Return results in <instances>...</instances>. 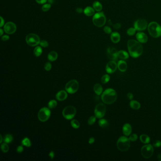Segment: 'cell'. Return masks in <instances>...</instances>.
<instances>
[{
	"mask_svg": "<svg viewBox=\"0 0 161 161\" xmlns=\"http://www.w3.org/2000/svg\"><path fill=\"white\" fill-rule=\"evenodd\" d=\"M58 58V54L55 51L51 52L48 55V59L51 62H54Z\"/></svg>",
	"mask_w": 161,
	"mask_h": 161,
	"instance_id": "7402d4cb",
	"label": "cell"
},
{
	"mask_svg": "<svg viewBox=\"0 0 161 161\" xmlns=\"http://www.w3.org/2000/svg\"><path fill=\"white\" fill-rule=\"evenodd\" d=\"M118 149L120 151L125 152L129 149L130 146L129 139L125 136H121L117 142Z\"/></svg>",
	"mask_w": 161,
	"mask_h": 161,
	"instance_id": "277c9868",
	"label": "cell"
},
{
	"mask_svg": "<svg viewBox=\"0 0 161 161\" xmlns=\"http://www.w3.org/2000/svg\"><path fill=\"white\" fill-rule=\"evenodd\" d=\"M51 116V111L47 107L41 108L38 112V118L39 120L42 122L47 121Z\"/></svg>",
	"mask_w": 161,
	"mask_h": 161,
	"instance_id": "9c48e42d",
	"label": "cell"
},
{
	"mask_svg": "<svg viewBox=\"0 0 161 161\" xmlns=\"http://www.w3.org/2000/svg\"><path fill=\"white\" fill-rule=\"evenodd\" d=\"M47 2L50 3V4H53L55 3V0H47Z\"/></svg>",
	"mask_w": 161,
	"mask_h": 161,
	"instance_id": "db71d44e",
	"label": "cell"
},
{
	"mask_svg": "<svg viewBox=\"0 0 161 161\" xmlns=\"http://www.w3.org/2000/svg\"><path fill=\"white\" fill-rule=\"evenodd\" d=\"M117 97L116 92L112 88H108L103 92L101 99L105 103L111 105L116 101Z\"/></svg>",
	"mask_w": 161,
	"mask_h": 161,
	"instance_id": "7a4b0ae2",
	"label": "cell"
},
{
	"mask_svg": "<svg viewBox=\"0 0 161 161\" xmlns=\"http://www.w3.org/2000/svg\"><path fill=\"white\" fill-rule=\"evenodd\" d=\"M148 31L150 35L154 38L161 36V26L156 22H151L148 25Z\"/></svg>",
	"mask_w": 161,
	"mask_h": 161,
	"instance_id": "3957f363",
	"label": "cell"
},
{
	"mask_svg": "<svg viewBox=\"0 0 161 161\" xmlns=\"http://www.w3.org/2000/svg\"><path fill=\"white\" fill-rule=\"evenodd\" d=\"M134 26L136 30L140 31L146 29L148 26V23L147 21L144 19H138L135 21Z\"/></svg>",
	"mask_w": 161,
	"mask_h": 161,
	"instance_id": "7c38bea8",
	"label": "cell"
},
{
	"mask_svg": "<svg viewBox=\"0 0 161 161\" xmlns=\"http://www.w3.org/2000/svg\"><path fill=\"white\" fill-rule=\"evenodd\" d=\"M113 28H114V29H120V27H121V24H120V23H119L115 24H114V25H113Z\"/></svg>",
	"mask_w": 161,
	"mask_h": 161,
	"instance_id": "f6af8a7d",
	"label": "cell"
},
{
	"mask_svg": "<svg viewBox=\"0 0 161 161\" xmlns=\"http://www.w3.org/2000/svg\"><path fill=\"white\" fill-rule=\"evenodd\" d=\"M40 45L42 47H47L49 45V44L47 41L45 40H41L40 42Z\"/></svg>",
	"mask_w": 161,
	"mask_h": 161,
	"instance_id": "60d3db41",
	"label": "cell"
},
{
	"mask_svg": "<svg viewBox=\"0 0 161 161\" xmlns=\"http://www.w3.org/2000/svg\"><path fill=\"white\" fill-rule=\"evenodd\" d=\"M118 57L121 59L126 60L129 58V54L126 51L120 50L118 52Z\"/></svg>",
	"mask_w": 161,
	"mask_h": 161,
	"instance_id": "cb8c5ba5",
	"label": "cell"
},
{
	"mask_svg": "<svg viewBox=\"0 0 161 161\" xmlns=\"http://www.w3.org/2000/svg\"><path fill=\"white\" fill-rule=\"evenodd\" d=\"M94 141H95L94 138H93V137H91L89 138L88 142H89V144H92L94 142Z\"/></svg>",
	"mask_w": 161,
	"mask_h": 161,
	"instance_id": "f907efd6",
	"label": "cell"
},
{
	"mask_svg": "<svg viewBox=\"0 0 161 161\" xmlns=\"http://www.w3.org/2000/svg\"><path fill=\"white\" fill-rule=\"evenodd\" d=\"M67 93L64 90L59 91L56 94V98L59 101H64L67 99Z\"/></svg>",
	"mask_w": 161,
	"mask_h": 161,
	"instance_id": "e0dca14e",
	"label": "cell"
},
{
	"mask_svg": "<svg viewBox=\"0 0 161 161\" xmlns=\"http://www.w3.org/2000/svg\"><path fill=\"white\" fill-rule=\"evenodd\" d=\"M94 90L97 95L100 96L102 93L103 90L102 86L99 84H95L94 87Z\"/></svg>",
	"mask_w": 161,
	"mask_h": 161,
	"instance_id": "603a6c76",
	"label": "cell"
},
{
	"mask_svg": "<svg viewBox=\"0 0 161 161\" xmlns=\"http://www.w3.org/2000/svg\"><path fill=\"white\" fill-rule=\"evenodd\" d=\"M16 29V25L12 22H7L4 26V30L8 34H12L14 33Z\"/></svg>",
	"mask_w": 161,
	"mask_h": 161,
	"instance_id": "5bb4252c",
	"label": "cell"
},
{
	"mask_svg": "<svg viewBox=\"0 0 161 161\" xmlns=\"http://www.w3.org/2000/svg\"><path fill=\"white\" fill-rule=\"evenodd\" d=\"M2 141H3V137L2 135H1V141H0V143H2Z\"/></svg>",
	"mask_w": 161,
	"mask_h": 161,
	"instance_id": "6f0895ef",
	"label": "cell"
},
{
	"mask_svg": "<svg viewBox=\"0 0 161 161\" xmlns=\"http://www.w3.org/2000/svg\"><path fill=\"white\" fill-rule=\"evenodd\" d=\"M129 105L132 109L134 110H138L140 108V103L135 100L131 101L129 102Z\"/></svg>",
	"mask_w": 161,
	"mask_h": 161,
	"instance_id": "d4e9b609",
	"label": "cell"
},
{
	"mask_svg": "<svg viewBox=\"0 0 161 161\" xmlns=\"http://www.w3.org/2000/svg\"><path fill=\"white\" fill-rule=\"evenodd\" d=\"M44 69L46 71H49L52 69V65L49 62H47L44 65Z\"/></svg>",
	"mask_w": 161,
	"mask_h": 161,
	"instance_id": "f35d334b",
	"label": "cell"
},
{
	"mask_svg": "<svg viewBox=\"0 0 161 161\" xmlns=\"http://www.w3.org/2000/svg\"><path fill=\"white\" fill-rule=\"evenodd\" d=\"M98 124L102 128H105L109 126L108 121L104 119H100L98 121Z\"/></svg>",
	"mask_w": 161,
	"mask_h": 161,
	"instance_id": "83f0119b",
	"label": "cell"
},
{
	"mask_svg": "<svg viewBox=\"0 0 161 161\" xmlns=\"http://www.w3.org/2000/svg\"><path fill=\"white\" fill-rule=\"evenodd\" d=\"M140 140L144 144H148L150 142V138L148 135L143 134L140 136Z\"/></svg>",
	"mask_w": 161,
	"mask_h": 161,
	"instance_id": "4316f807",
	"label": "cell"
},
{
	"mask_svg": "<svg viewBox=\"0 0 161 161\" xmlns=\"http://www.w3.org/2000/svg\"><path fill=\"white\" fill-rule=\"evenodd\" d=\"M136 38L141 43H146L148 40V37L144 33L138 32L136 35Z\"/></svg>",
	"mask_w": 161,
	"mask_h": 161,
	"instance_id": "2e32d148",
	"label": "cell"
},
{
	"mask_svg": "<svg viewBox=\"0 0 161 161\" xmlns=\"http://www.w3.org/2000/svg\"><path fill=\"white\" fill-rule=\"evenodd\" d=\"M0 32H1V35H1V36H2V35H3V30L2 29H0Z\"/></svg>",
	"mask_w": 161,
	"mask_h": 161,
	"instance_id": "9f6ffc18",
	"label": "cell"
},
{
	"mask_svg": "<svg viewBox=\"0 0 161 161\" xmlns=\"http://www.w3.org/2000/svg\"><path fill=\"white\" fill-rule=\"evenodd\" d=\"M71 125L74 129H78L80 127V123L77 120H73L71 121Z\"/></svg>",
	"mask_w": 161,
	"mask_h": 161,
	"instance_id": "e575fe53",
	"label": "cell"
},
{
	"mask_svg": "<svg viewBox=\"0 0 161 161\" xmlns=\"http://www.w3.org/2000/svg\"><path fill=\"white\" fill-rule=\"evenodd\" d=\"M51 8V4H44L42 7V10L44 12L48 11Z\"/></svg>",
	"mask_w": 161,
	"mask_h": 161,
	"instance_id": "8d00e7d4",
	"label": "cell"
},
{
	"mask_svg": "<svg viewBox=\"0 0 161 161\" xmlns=\"http://www.w3.org/2000/svg\"><path fill=\"white\" fill-rule=\"evenodd\" d=\"M96 118L97 117L94 116H92L90 117L88 120V124L89 125H93L96 121Z\"/></svg>",
	"mask_w": 161,
	"mask_h": 161,
	"instance_id": "d590c367",
	"label": "cell"
},
{
	"mask_svg": "<svg viewBox=\"0 0 161 161\" xmlns=\"http://www.w3.org/2000/svg\"><path fill=\"white\" fill-rule=\"evenodd\" d=\"M35 1L39 4H44L47 1V0H35Z\"/></svg>",
	"mask_w": 161,
	"mask_h": 161,
	"instance_id": "c3c4849f",
	"label": "cell"
},
{
	"mask_svg": "<svg viewBox=\"0 0 161 161\" xmlns=\"http://www.w3.org/2000/svg\"><path fill=\"white\" fill-rule=\"evenodd\" d=\"M103 30H104V31H105L106 34H111V27H109V26H105V27H104V29H103Z\"/></svg>",
	"mask_w": 161,
	"mask_h": 161,
	"instance_id": "b9f144b4",
	"label": "cell"
},
{
	"mask_svg": "<svg viewBox=\"0 0 161 161\" xmlns=\"http://www.w3.org/2000/svg\"><path fill=\"white\" fill-rule=\"evenodd\" d=\"M129 139L131 141H135L138 139V135L136 134H133L130 136Z\"/></svg>",
	"mask_w": 161,
	"mask_h": 161,
	"instance_id": "ab89813d",
	"label": "cell"
},
{
	"mask_svg": "<svg viewBox=\"0 0 161 161\" xmlns=\"http://www.w3.org/2000/svg\"><path fill=\"white\" fill-rule=\"evenodd\" d=\"M76 114V109L73 106H68L63 110L62 111L63 116L67 120H71L73 119Z\"/></svg>",
	"mask_w": 161,
	"mask_h": 161,
	"instance_id": "8992f818",
	"label": "cell"
},
{
	"mask_svg": "<svg viewBox=\"0 0 161 161\" xmlns=\"http://www.w3.org/2000/svg\"><path fill=\"white\" fill-rule=\"evenodd\" d=\"M157 158H158V160L159 161H161V154H160L159 155H158L157 156Z\"/></svg>",
	"mask_w": 161,
	"mask_h": 161,
	"instance_id": "11a10c76",
	"label": "cell"
},
{
	"mask_svg": "<svg viewBox=\"0 0 161 161\" xmlns=\"http://www.w3.org/2000/svg\"><path fill=\"white\" fill-rule=\"evenodd\" d=\"M79 88V83L78 81L75 80H71L68 82L65 86V89L68 93L70 94H74L78 90Z\"/></svg>",
	"mask_w": 161,
	"mask_h": 161,
	"instance_id": "52a82bcc",
	"label": "cell"
},
{
	"mask_svg": "<svg viewBox=\"0 0 161 161\" xmlns=\"http://www.w3.org/2000/svg\"><path fill=\"white\" fill-rule=\"evenodd\" d=\"M13 138L12 135H11V134H7L4 137V141L5 143L9 144L12 142V141H13Z\"/></svg>",
	"mask_w": 161,
	"mask_h": 161,
	"instance_id": "4dcf8cb0",
	"label": "cell"
},
{
	"mask_svg": "<svg viewBox=\"0 0 161 161\" xmlns=\"http://www.w3.org/2000/svg\"><path fill=\"white\" fill-rule=\"evenodd\" d=\"M141 153L144 158H149L154 153V148L151 144H147L144 146L141 149Z\"/></svg>",
	"mask_w": 161,
	"mask_h": 161,
	"instance_id": "30bf717a",
	"label": "cell"
},
{
	"mask_svg": "<svg viewBox=\"0 0 161 161\" xmlns=\"http://www.w3.org/2000/svg\"><path fill=\"white\" fill-rule=\"evenodd\" d=\"M49 156H50V158H51V159L52 160L54 158V156H55V155H54V153L53 151H51L50 152V153H49Z\"/></svg>",
	"mask_w": 161,
	"mask_h": 161,
	"instance_id": "681fc988",
	"label": "cell"
},
{
	"mask_svg": "<svg viewBox=\"0 0 161 161\" xmlns=\"http://www.w3.org/2000/svg\"><path fill=\"white\" fill-rule=\"evenodd\" d=\"M1 23H0V26L1 27H2V26H3V25H4V20H3V18L2 17H1Z\"/></svg>",
	"mask_w": 161,
	"mask_h": 161,
	"instance_id": "816d5d0a",
	"label": "cell"
},
{
	"mask_svg": "<svg viewBox=\"0 0 161 161\" xmlns=\"http://www.w3.org/2000/svg\"><path fill=\"white\" fill-rule=\"evenodd\" d=\"M117 66L118 69L121 72H125L127 69V64L126 62L123 60L119 61L118 62Z\"/></svg>",
	"mask_w": 161,
	"mask_h": 161,
	"instance_id": "d6986e66",
	"label": "cell"
},
{
	"mask_svg": "<svg viewBox=\"0 0 161 161\" xmlns=\"http://www.w3.org/2000/svg\"><path fill=\"white\" fill-rule=\"evenodd\" d=\"M111 39L113 43H119L120 39V36L119 33L114 32L112 33L111 35Z\"/></svg>",
	"mask_w": 161,
	"mask_h": 161,
	"instance_id": "ffe728a7",
	"label": "cell"
},
{
	"mask_svg": "<svg viewBox=\"0 0 161 161\" xmlns=\"http://www.w3.org/2000/svg\"><path fill=\"white\" fill-rule=\"evenodd\" d=\"M93 8H94V10H96L97 12H101L102 10V5L101 4V3L98 1L94 2L93 3Z\"/></svg>",
	"mask_w": 161,
	"mask_h": 161,
	"instance_id": "484cf974",
	"label": "cell"
},
{
	"mask_svg": "<svg viewBox=\"0 0 161 161\" xmlns=\"http://www.w3.org/2000/svg\"><path fill=\"white\" fill-rule=\"evenodd\" d=\"M127 46L129 53L133 58H138L143 52V47L142 44L135 40H129L127 43Z\"/></svg>",
	"mask_w": 161,
	"mask_h": 161,
	"instance_id": "6da1fadb",
	"label": "cell"
},
{
	"mask_svg": "<svg viewBox=\"0 0 161 161\" xmlns=\"http://www.w3.org/2000/svg\"><path fill=\"white\" fill-rule=\"evenodd\" d=\"M106 106L103 103H99L97 105L94 109V115L97 118L101 119L103 117L106 113Z\"/></svg>",
	"mask_w": 161,
	"mask_h": 161,
	"instance_id": "8fae6325",
	"label": "cell"
},
{
	"mask_svg": "<svg viewBox=\"0 0 161 161\" xmlns=\"http://www.w3.org/2000/svg\"><path fill=\"white\" fill-rule=\"evenodd\" d=\"M118 66L114 61H111L109 62L106 66V71L109 74L114 73L117 70Z\"/></svg>",
	"mask_w": 161,
	"mask_h": 161,
	"instance_id": "9a60e30c",
	"label": "cell"
},
{
	"mask_svg": "<svg viewBox=\"0 0 161 161\" xmlns=\"http://www.w3.org/2000/svg\"><path fill=\"white\" fill-rule=\"evenodd\" d=\"M26 43L31 46H35L40 44V40L38 35L35 34H29L26 37Z\"/></svg>",
	"mask_w": 161,
	"mask_h": 161,
	"instance_id": "ba28073f",
	"label": "cell"
},
{
	"mask_svg": "<svg viewBox=\"0 0 161 161\" xmlns=\"http://www.w3.org/2000/svg\"><path fill=\"white\" fill-rule=\"evenodd\" d=\"M127 97L129 100H132L133 98V94L131 93H129L127 94Z\"/></svg>",
	"mask_w": 161,
	"mask_h": 161,
	"instance_id": "7dc6e473",
	"label": "cell"
},
{
	"mask_svg": "<svg viewBox=\"0 0 161 161\" xmlns=\"http://www.w3.org/2000/svg\"><path fill=\"white\" fill-rule=\"evenodd\" d=\"M76 12L78 13H81L83 12V9L81 8H78L76 9Z\"/></svg>",
	"mask_w": 161,
	"mask_h": 161,
	"instance_id": "f5cc1de1",
	"label": "cell"
},
{
	"mask_svg": "<svg viewBox=\"0 0 161 161\" xmlns=\"http://www.w3.org/2000/svg\"><path fill=\"white\" fill-rule=\"evenodd\" d=\"M9 36L8 35H4L2 37V40L3 41H6L9 39Z\"/></svg>",
	"mask_w": 161,
	"mask_h": 161,
	"instance_id": "bcb514c9",
	"label": "cell"
},
{
	"mask_svg": "<svg viewBox=\"0 0 161 161\" xmlns=\"http://www.w3.org/2000/svg\"><path fill=\"white\" fill-rule=\"evenodd\" d=\"M1 150L3 151V152L5 153L8 152L9 151V147L8 145H7V143H3L1 145Z\"/></svg>",
	"mask_w": 161,
	"mask_h": 161,
	"instance_id": "d6a6232c",
	"label": "cell"
},
{
	"mask_svg": "<svg viewBox=\"0 0 161 161\" xmlns=\"http://www.w3.org/2000/svg\"><path fill=\"white\" fill-rule=\"evenodd\" d=\"M110 79V77L108 74L103 75L101 78V82L102 84H106L109 81Z\"/></svg>",
	"mask_w": 161,
	"mask_h": 161,
	"instance_id": "836d02e7",
	"label": "cell"
},
{
	"mask_svg": "<svg viewBox=\"0 0 161 161\" xmlns=\"http://www.w3.org/2000/svg\"><path fill=\"white\" fill-rule=\"evenodd\" d=\"M136 31V29H135V28H133V27H131V28H129V29H128L127 30V34L129 35H133L135 34Z\"/></svg>",
	"mask_w": 161,
	"mask_h": 161,
	"instance_id": "74e56055",
	"label": "cell"
},
{
	"mask_svg": "<svg viewBox=\"0 0 161 161\" xmlns=\"http://www.w3.org/2000/svg\"><path fill=\"white\" fill-rule=\"evenodd\" d=\"M42 49L40 46H36L34 49V53L35 56L39 57L41 55V54L42 53Z\"/></svg>",
	"mask_w": 161,
	"mask_h": 161,
	"instance_id": "f1b7e54d",
	"label": "cell"
},
{
	"mask_svg": "<svg viewBox=\"0 0 161 161\" xmlns=\"http://www.w3.org/2000/svg\"><path fill=\"white\" fill-rule=\"evenodd\" d=\"M122 132L124 135H125L126 136H129L131 133V126L129 123H126L123 125Z\"/></svg>",
	"mask_w": 161,
	"mask_h": 161,
	"instance_id": "ac0fdd59",
	"label": "cell"
},
{
	"mask_svg": "<svg viewBox=\"0 0 161 161\" xmlns=\"http://www.w3.org/2000/svg\"><path fill=\"white\" fill-rule=\"evenodd\" d=\"M24 148L22 146H18L17 148V152L18 153H21L23 151Z\"/></svg>",
	"mask_w": 161,
	"mask_h": 161,
	"instance_id": "ee69618b",
	"label": "cell"
},
{
	"mask_svg": "<svg viewBox=\"0 0 161 161\" xmlns=\"http://www.w3.org/2000/svg\"><path fill=\"white\" fill-rule=\"evenodd\" d=\"M48 108L50 109H54L57 106V102L55 100H52L48 103Z\"/></svg>",
	"mask_w": 161,
	"mask_h": 161,
	"instance_id": "1f68e13d",
	"label": "cell"
},
{
	"mask_svg": "<svg viewBox=\"0 0 161 161\" xmlns=\"http://www.w3.org/2000/svg\"><path fill=\"white\" fill-rule=\"evenodd\" d=\"M107 55L112 61H116L118 58V52L114 47H108L107 50Z\"/></svg>",
	"mask_w": 161,
	"mask_h": 161,
	"instance_id": "4fadbf2b",
	"label": "cell"
},
{
	"mask_svg": "<svg viewBox=\"0 0 161 161\" xmlns=\"http://www.w3.org/2000/svg\"><path fill=\"white\" fill-rule=\"evenodd\" d=\"M84 13L87 16H92L94 14V10L91 7L88 6L84 9Z\"/></svg>",
	"mask_w": 161,
	"mask_h": 161,
	"instance_id": "44dd1931",
	"label": "cell"
},
{
	"mask_svg": "<svg viewBox=\"0 0 161 161\" xmlns=\"http://www.w3.org/2000/svg\"><path fill=\"white\" fill-rule=\"evenodd\" d=\"M22 144L24 146L26 147H30L31 146V141L29 140V138H24L22 140Z\"/></svg>",
	"mask_w": 161,
	"mask_h": 161,
	"instance_id": "f546056e",
	"label": "cell"
},
{
	"mask_svg": "<svg viewBox=\"0 0 161 161\" xmlns=\"http://www.w3.org/2000/svg\"><path fill=\"white\" fill-rule=\"evenodd\" d=\"M153 146L155 147H159L161 146V141L160 140H156L153 144Z\"/></svg>",
	"mask_w": 161,
	"mask_h": 161,
	"instance_id": "7bdbcfd3",
	"label": "cell"
},
{
	"mask_svg": "<svg viewBox=\"0 0 161 161\" xmlns=\"http://www.w3.org/2000/svg\"><path fill=\"white\" fill-rule=\"evenodd\" d=\"M106 20L105 15L103 12H98L94 15L93 18V22L96 26L102 27L106 23Z\"/></svg>",
	"mask_w": 161,
	"mask_h": 161,
	"instance_id": "5b68a950",
	"label": "cell"
}]
</instances>
